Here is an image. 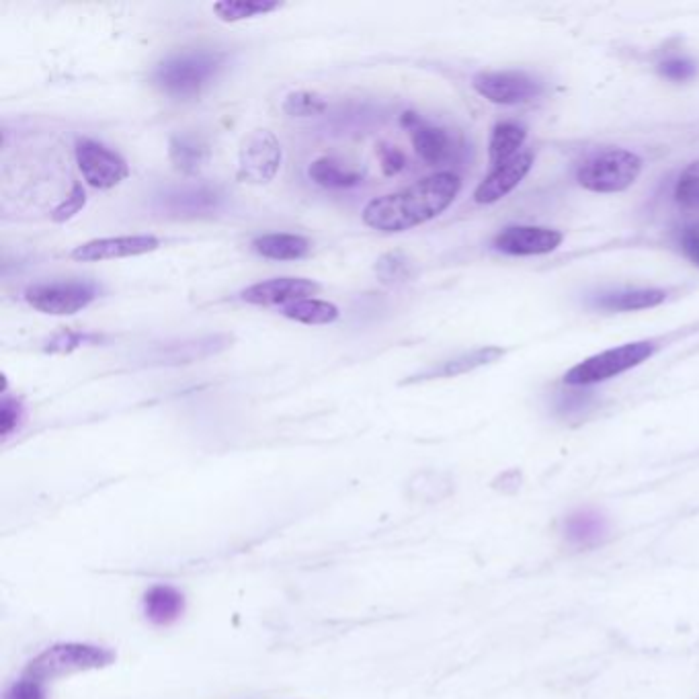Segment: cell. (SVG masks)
I'll use <instances>...</instances> for the list:
<instances>
[{
    "label": "cell",
    "mask_w": 699,
    "mask_h": 699,
    "mask_svg": "<svg viewBox=\"0 0 699 699\" xmlns=\"http://www.w3.org/2000/svg\"><path fill=\"white\" fill-rule=\"evenodd\" d=\"M462 179L454 173H435L402 191L369 201L363 208V224L372 230L394 234L423 226L441 216L456 201Z\"/></svg>",
    "instance_id": "6da1fadb"
},
{
    "label": "cell",
    "mask_w": 699,
    "mask_h": 699,
    "mask_svg": "<svg viewBox=\"0 0 699 699\" xmlns=\"http://www.w3.org/2000/svg\"><path fill=\"white\" fill-rule=\"evenodd\" d=\"M226 56L212 50L181 52L162 60L152 80L154 85L175 99H195L212 85L224 66Z\"/></svg>",
    "instance_id": "7a4b0ae2"
},
{
    "label": "cell",
    "mask_w": 699,
    "mask_h": 699,
    "mask_svg": "<svg viewBox=\"0 0 699 699\" xmlns=\"http://www.w3.org/2000/svg\"><path fill=\"white\" fill-rule=\"evenodd\" d=\"M113 663H115V652L105 646L62 642L46 648L44 652H39L27 665L25 675L39 683H46L50 679L80 673V671L105 669Z\"/></svg>",
    "instance_id": "3957f363"
},
{
    "label": "cell",
    "mask_w": 699,
    "mask_h": 699,
    "mask_svg": "<svg viewBox=\"0 0 699 699\" xmlns=\"http://www.w3.org/2000/svg\"><path fill=\"white\" fill-rule=\"evenodd\" d=\"M642 164L636 152L624 148L603 150L581 164L577 181L583 189L593 193H622L638 181Z\"/></svg>",
    "instance_id": "277c9868"
},
{
    "label": "cell",
    "mask_w": 699,
    "mask_h": 699,
    "mask_svg": "<svg viewBox=\"0 0 699 699\" xmlns=\"http://www.w3.org/2000/svg\"><path fill=\"white\" fill-rule=\"evenodd\" d=\"M654 351L656 345L652 341H636L601 351L570 367L564 376V382L568 386H593L607 382L642 365L654 355Z\"/></svg>",
    "instance_id": "5b68a950"
},
{
    "label": "cell",
    "mask_w": 699,
    "mask_h": 699,
    "mask_svg": "<svg viewBox=\"0 0 699 699\" xmlns=\"http://www.w3.org/2000/svg\"><path fill=\"white\" fill-rule=\"evenodd\" d=\"M97 296L99 287L91 281L80 279L35 283L25 290V302L33 310L50 316H72L89 308Z\"/></svg>",
    "instance_id": "8992f818"
},
{
    "label": "cell",
    "mask_w": 699,
    "mask_h": 699,
    "mask_svg": "<svg viewBox=\"0 0 699 699\" xmlns=\"http://www.w3.org/2000/svg\"><path fill=\"white\" fill-rule=\"evenodd\" d=\"M283 162V148L271 130L259 128L246 134L238 150L236 177L249 185L271 183Z\"/></svg>",
    "instance_id": "52a82bcc"
},
{
    "label": "cell",
    "mask_w": 699,
    "mask_h": 699,
    "mask_svg": "<svg viewBox=\"0 0 699 699\" xmlns=\"http://www.w3.org/2000/svg\"><path fill=\"white\" fill-rule=\"evenodd\" d=\"M472 85L480 97L495 105H523L544 93L542 80L523 70L480 72L472 78Z\"/></svg>",
    "instance_id": "ba28073f"
},
{
    "label": "cell",
    "mask_w": 699,
    "mask_h": 699,
    "mask_svg": "<svg viewBox=\"0 0 699 699\" xmlns=\"http://www.w3.org/2000/svg\"><path fill=\"white\" fill-rule=\"evenodd\" d=\"M76 164L82 179L93 189H113L130 177L128 162L95 140L76 142Z\"/></svg>",
    "instance_id": "9c48e42d"
},
{
    "label": "cell",
    "mask_w": 699,
    "mask_h": 699,
    "mask_svg": "<svg viewBox=\"0 0 699 699\" xmlns=\"http://www.w3.org/2000/svg\"><path fill=\"white\" fill-rule=\"evenodd\" d=\"M320 292V283L304 277H277L255 283L240 292L242 302L253 306H281L287 308L296 302L310 300Z\"/></svg>",
    "instance_id": "30bf717a"
},
{
    "label": "cell",
    "mask_w": 699,
    "mask_h": 699,
    "mask_svg": "<svg viewBox=\"0 0 699 699\" xmlns=\"http://www.w3.org/2000/svg\"><path fill=\"white\" fill-rule=\"evenodd\" d=\"M158 249H160V240L150 234L111 236V238H95L85 244H78L70 257L78 263H97V261L140 257V255L154 253Z\"/></svg>",
    "instance_id": "8fae6325"
},
{
    "label": "cell",
    "mask_w": 699,
    "mask_h": 699,
    "mask_svg": "<svg viewBox=\"0 0 699 699\" xmlns=\"http://www.w3.org/2000/svg\"><path fill=\"white\" fill-rule=\"evenodd\" d=\"M562 232L544 226H511L497 234L495 251L511 257H538L554 253L562 244Z\"/></svg>",
    "instance_id": "7c38bea8"
},
{
    "label": "cell",
    "mask_w": 699,
    "mask_h": 699,
    "mask_svg": "<svg viewBox=\"0 0 699 699\" xmlns=\"http://www.w3.org/2000/svg\"><path fill=\"white\" fill-rule=\"evenodd\" d=\"M533 167V154L531 152H519L511 160L497 164L492 171L484 177V181L474 191V201L482 205L497 203L503 197H507L513 189L521 185V181L529 175Z\"/></svg>",
    "instance_id": "4fadbf2b"
},
{
    "label": "cell",
    "mask_w": 699,
    "mask_h": 699,
    "mask_svg": "<svg viewBox=\"0 0 699 699\" xmlns=\"http://www.w3.org/2000/svg\"><path fill=\"white\" fill-rule=\"evenodd\" d=\"M222 193L208 185H185L160 197L162 210L175 218H197L220 208Z\"/></svg>",
    "instance_id": "5bb4252c"
},
{
    "label": "cell",
    "mask_w": 699,
    "mask_h": 699,
    "mask_svg": "<svg viewBox=\"0 0 699 699\" xmlns=\"http://www.w3.org/2000/svg\"><path fill=\"white\" fill-rule=\"evenodd\" d=\"M505 355V349L501 347H482V349H474L470 353L458 355L454 359L441 361L437 365H431L423 372H417L413 376H408L406 380H402V386H410V384H421V382H431V380H441V378H456V376H464L474 372L478 367L490 365L499 361Z\"/></svg>",
    "instance_id": "9a60e30c"
},
{
    "label": "cell",
    "mask_w": 699,
    "mask_h": 699,
    "mask_svg": "<svg viewBox=\"0 0 699 699\" xmlns=\"http://www.w3.org/2000/svg\"><path fill=\"white\" fill-rule=\"evenodd\" d=\"M234 343L232 335H208L201 339H191L175 345H164L150 353V359L158 365H181L208 359L230 349Z\"/></svg>",
    "instance_id": "2e32d148"
},
{
    "label": "cell",
    "mask_w": 699,
    "mask_h": 699,
    "mask_svg": "<svg viewBox=\"0 0 699 699\" xmlns=\"http://www.w3.org/2000/svg\"><path fill=\"white\" fill-rule=\"evenodd\" d=\"M410 140H413L415 152L429 167H439V164L451 160V156H454V140H451L447 130L429 126L423 119H419L415 126L410 128Z\"/></svg>",
    "instance_id": "e0dca14e"
},
{
    "label": "cell",
    "mask_w": 699,
    "mask_h": 699,
    "mask_svg": "<svg viewBox=\"0 0 699 699\" xmlns=\"http://www.w3.org/2000/svg\"><path fill=\"white\" fill-rule=\"evenodd\" d=\"M169 160L177 173L195 177L210 160V146L195 134H175L169 140Z\"/></svg>",
    "instance_id": "ac0fdd59"
},
{
    "label": "cell",
    "mask_w": 699,
    "mask_h": 699,
    "mask_svg": "<svg viewBox=\"0 0 699 699\" xmlns=\"http://www.w3.org/2000/svg\"><path fill=\"white\" fill-rule=\"evenodd\" d=\"M253 251L271 261H300L310 255L312 242L300 234H263L253 240Z\"/></svg>",
    "instance_id": "d6986e66"
},
{
    "label": "cell",
    "mask_w": 699,
    "mask_h": 699,
    "mask_svg": "<svg viewBox=\"0 0 699 699\" xmlns=\"http://www.w3.org/2000/svg\"><path fill=\"white\" fill-rule=\"evenodd\" d=\"M185 611V597L171 585H154L144 595V613L156 626L175 624Z\"/></svg>",
    "instance_id": "ffe728a7"
},
{
    "label": "cell",
    "mask_w": 699,
    "mask_h": 699,
    "mask_svg": "<svg viewBox=\"0 0 699 699\" xmlns=\"http://www.w3.org/2000/svg\"><path fill=\"white\" fill-rule=\"evenodd\" d=\"M566 540L577 548H595L607 536V521L603 515L591 509L574 511L564 523Z\"/></svg>",
    "instance_id": "44dd1931"
},
{
    "label": "cell",
    "mask_w": 699,
    "mask_h": 699,
    "mask_svg": "<svg viewBox=\"0 0 699 699\" xmlns=\"http://www.w3.org/2000/svg\"><path fill=\"white\" fill-rule=\"evenodd\" d=\"M667 292L659 287H646V290H624L603 294L593 300V306L607 312H636L661 306L667 300Z\"/></svg>",
    "instance_id": "7402d4cb"
},
{
    "label": "cell",
    "mask_w": 699,
    "mask_h": 699,
    "mask_svg": "<svg viewBox=\"0 0 699 699\" xmlns=\"http://www.w3.org/2000/svg\"><path fill=\"white\" fill-rule=\"evenodd\" d=\"M308 177L324 189H351L363 183V177L357 171L347 169L343 162L331 156L316 158L308 167Z\"/></svg>",
    "instance_id": "603a6c76"
},
{
    "label": "cell",
    "mask_w": 699,
    "mask_h": 699,
    "mask_svg": "<svg viewBox=\"0 0 699 699\" xmlns=\"http://www.w3.org/2000/svg\"><path fill=\"white\" fill-rule=\"evenodd\" d=\"M525 138H527V130L521 126V123H515V121L497 123L488 142V156H490L492 167H497V164H503L513 156H517L519 148L525 144Z\"/></svg>",
    "instance_id": "cb8c5ba5"
},
{
    "label": "cell",
    "mask_w": 699,
    "mask_h": 699,
    "mask_svg": "<svg viewBox=\"0 0 699 699\" xmlns=\"http://www.w3.org/2000/svg\"><path fill=\"white\" fill-rule=\"evenodd\" d=\"M281 314L285 318H290V320L300 322V324H308V326L333 324L341 316V312H339V308L335 304L324 302V300H316V298L302 300V302H296V304L287 306V308H281Z\"/></svg>",
    "instance_id": "d4e9b609"
},
{
    "label": "cell",
    "mask_w": 699,
    "mask_h": 699,
    "mask_svg": "<svg viewBox=\"0 0 699 699\" xmlns=\"http://www.w3.org/2000/svg\"><path fill=\"white\" fill-rule=\"evenodd\" d=\"M281 7L283 3H275V0H222V3L214 5V13L224 23H238L269 15Z\"/></svg>",
    "instance_id": "484cf974"
},
{
    "label": "cell",
    "mask_w": 699,
    "mask_h": 699,
    "mask_svg": "<svg viewBox=\"0 0 699 699\" xmlns=\"http://www.w3.org/2000/svg\"><path fill=\"white\" fill-rule=\"evenodd\" d=\"M105 337L97 335V333H80V331H62L58 335H54L50 341H46L44 351L52 353V355H68L74 353L76 349L82 347H93L103 343Z\"/></svg>",
    "instance_id": "4316f807"
},
{
    "label": "cell",
    "mask_w": 699,
    "mask_h": 699,
    "mask_svg": "<svg viewBox=\"0 0 699 699\" xmlns=\"http://www.w3.org/2000/svg\"><path fill=\"white\" fill-rule=\"evenodd\" d=\"M283 113L290 117H312L326 111V101L318 93L296 91L283 99Z\"/></svg>",
    "instance_id": "83f0119b"
},
{
    "label": "cell",
    "mask_w": 699,
    "mask_h": 699,
    "mask_svg": "<svg viewBox=\"0 0 699 699\" xmlns=\"http://www.w3.org/2000/svg\"><path fill=\"white\" fill-rule=\"evenodd\" d=\"M378 281L384 285H398L410 279V261L402 253H388L376 261Z\"/></svg>",
    "instance_id": "f1b7e54d"
},
{
    "label": "cell",
    "mask_w": 699,
    "mask_h": 699,
    "mask_svg": "<svg viewBox=\"0 0 699 699\" xmlns=\"http://www.w3.org/2000/svg\"><path fill=\"white\" fill-rule=\"evenodd\" d=\"M675 199L679 203H699V160L691 162L679 175L675 185Z\"/></svg>",
    "instance_id": "f546056e"
},
{
    "label": "cell",
    "mask_w": 699,
    "mask_h": 699,
    "mask_svg": "<svg viewBox=\"0 0 699 699\" xmlns=\"http://www.w3.org/2000/svg\"><path fill=\"white\" fill-rule=\"evenodd\" d=\"M659 72L673 82H685L697 74V64L687 56H669L659 62Z\"/></svg>",
    "instance_id": "4dcf8cb0"
},
{
    "label": "cell",
    "mask_w": 699,
    "mask_h": 699,
    "mask_svg": "<svg viewBox=\"0 0 699 699\" xmlns=\"http://www.w3.org/2000/svg\"><path fill=\"white\" fill-rule=\"evenodd\" d=\"M21 419H23L21 400L3 396V402H0V435H3V439H7L13 431L19 429Z\"/></svg>",
    "instance_id": "1f68e13d"
},
{
    "label": "cell",
    "mask_w": 699,
    "mask_h": 699,
    "mask_svg": "<svg viewBox=\"0 0 699 699\" xmlns=\"http://www.w3.org/2000/svg\"><path fill=\"white\" fill-rule=\"evenodd\" d=\"M85 203H87V193H85V189H82V185L76 183L72 187L70 195L52 212V220L58 224L72 220L82 208H85Z\"/></svg>",
    "instance_id": "d6a6232c"
},
{
    "label": "cell",
    "mask_w": 699,
    "mask_h": 699,
    "mask_svg": "<svg viewBox=\"0 0 699 699\" xmlns=\"http://www.w3.org/2000/svg\"><path fill=\"white\" fill-rule=\"evenodd\" d=\"M3 699H48V693L44 683L23 675L5 691Z\"/></svg>",
    "instance_id": "836d02e7"
},
{
    "label": "cell",
    "mask_w": 699,
    "mask_h": 699,
    "mask_svg": "<svg viewBox=\"0 0 699 699\" xmlns=\"http://www.w3.org/2000/svg\"><path fill=\"white\" fill-rule=\"evenodd\" d=\"M378 158H380V167H382L386 177H394L400 171H404V167H406V156L396 146L382 144L378 148Z\"/></svg>",
    "instance_id": "e575fe53"
},
{
    "label": "cell",
    "mask_w": 699,
    "mask_h": 699,
    "mask_svg": "<svg viewBox=\"0 0 699 699\" xmlns=\"http://www.w3.org/2000/svg\"><path fill=\"white\" fill-rule=\"evenodd\" d=\"M681 249L685 253V257L699 267V230H691L685 232L681 238Z\"/></svg>",
    "instance_id": "d590c367"
}]
</instances>
